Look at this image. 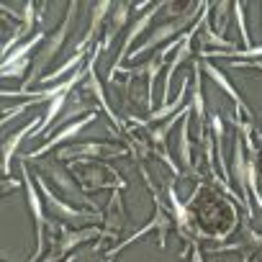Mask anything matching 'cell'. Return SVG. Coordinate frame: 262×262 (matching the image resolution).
<instances>
[{"label": "cell", "instance_id": "cell-1", "mask_svg": "<svg viewBox=\"0 0 262 262\" xmlns=\"http://www.w3.org/2000/svg\"><path fill=\"white\" fill-rule=\"evenodd\" d=\"M203 6L206 3H190L183 13H172V18H167L165 24H160L139 47H134V52H131L128 57L131 59H137V57H142V54H147V52H152V49H157L160 44H165V41H170L172 44V36H183L185 31H190L195 24V18H201V13H203Z\"/></svg>", "mask_w": 262, "mask_h": 262}, {"label": "cell", "instance_id": "cell-2", "mask_svg": "<svg viewBox=\"0 0 262 262\" xmlns=\"http://www.w3.org/2000/svg\"><path fill=\"white\" fill-rule=\"evenodd\" d=\"M34 180H36V185H39V190H41V195H44V206L54 213V221H57V224H64V226H72V229H85L88 224H93V221L98 224V221L105 219V216L98 213V211L75 208L72 203H64L62 198H57V195L49 190L44 175H34Z\"/></svg>", "mask_w": 262, "mask_h": 262}, {"label": "cell", "instance_id": "cell-3", "mask_svg": "<svg viewBox=\"0 0 262 262\" xmlns=\"http://www.w3.org/2000/svg\"><path fill=\"white\" fill-rule=\"evenodd\" d=\"M77 8H80V3H70L67 6V13H64V21H62V26L54 31V34H49L47 36V41H44V47H41V52L36 54V59H34V70H31V75L24 80V85H21V93H29V88L34 85V82H41V72L47 70V64L59 54V49H62V44L67 41V34H70V29H72V21H75V16H77Z\"/></svg>", "mask_w": 262, "mask_h": 262}, {"label": "cell", "instance_id": "cell-4", "mask_svg": "<svg viewBox=\"0 0 262 262\" xmlns=\"http://www.w3.org/2000/svg\"><path fill=\"white\" fill-rule=\"evenodd\" d=\"M36 167H39V172L41 175H49L52 178V183L72 201V206L75 203H80V206H85V208H90V211H98L100 213V208H98V203L93 201V198H88V193L85 190H80L77 188V183H75V178L62 167V162L57 160V155H52V157H47V160H36Z\"/></svg>", "mask_w": 262, "mask_h": 262}, {"label": "cell", "instance_id": "cell-5", "mask_svg": "<svg viewBox=\"0 0 262 262\" xmlns=\"http://www.w3.org/2000/svg\"><path fill=\"white\" fill-rule=\"evenodd\" d=\"M21 175H24V188H26V198H29V208H31V213H34V224H36V249H34V254H31V259L29 262H41L44 257V231H47V226H52V219H47V213H44V198L39 195V190H36V180L31 178V172H29V167H26V162H21Z\"/></svg>", "mask_w": 262, "mask_h": 262}, {"label": "cell", "instance_id": "cell-6", "mask_svg": "<svg viewBox=\"0 0 262 262\" xmlns=\"http://www.w3.org/2000/svg\"><path fill=\"white\" fill-rule=\"evenodd\" d=\"M111 157H128L126 147H116L108 142H85V144H70L59 147L57 160L59 162H98V160H111Z\"/></svg>", "mask_w": 262, "mask_h": 262}, {"label": "cell", "instance_id": "cell-7", "mask_svg": "<svg viewBox=\"0 0 262 262\" xmlns=\"http://www.w3.org/2000/svg\"><path fill=\"white\" fill-rule=\"evenodd\" d=\"M90 239L103 242V229H100V226L72 229V226L59 224V226H57V239L52 236V254H54L59 262H64L70 254H75V249H77V247H82V244H85V242H90Z\"/></svg>", "mask_w": 262, "mask_h": 262}, {"label": "cell", "instance_id": "cell-8", "mask_svg": "<svg viewBox=\"0 0 262 262\" xmlns=\"http://www.w3.org/2000/svg\"><path fill=\"white\" fill-rule=\"evenodd\" d=\"M170 3H157V6H152L149 11H144L134 24L128 26V31H126V39H123V44H121V49H118V57H116V62H113V67H111V75H108V82H116V75L123 70V59H128V54L134 52L131 47H134V41L149 29V24H152V18L162 11V8H167Z\"/></svg>", "mask_w": 262, "mask_h": 262}, {"label": "cell", "instance_id": "cell-9", "mask_svg": "<svg viewBox=\"0 0 262 262\" xmlns=\"http://www.w3.org/2000/svg\"><path fill=\"white\" fill-rule=\"evenodd\" d=\"M80 180V185L85 190H103V188H111V190H123L126 188V180L108 165L103 162H88L82 170H77L75 175Z\"/></svg>", "mask_w": 262, "mask_h": 262}, {"label": "cell", "instance_id": "cell-10", "mask_svg": "<svg viewBox=\"0 0 262 262\" xmlns=\"http://www.w3.org/2000/svg\"><path fill=\"white\" fill-rule=\"evenodd\" d=\"M98 118V111L95 113H88V116H82V118H77V121H72V123H67L57 137H52V139H47L39 149H31L26 157H24V162L26 160H31V162H36V160H41V155H47V152H52L54 147H59V144H64V142H70V139H75V137H80V131L88 126V123H93Z\"/></svg>", "mask_w": 262, "mask_h": 262}, {"label": "cell", "instance_id": "cell-11", "mask_svg": "<svg viewBox=\"0 0 262 262\" xmlns=\"http://www.w3.org/2000/svg\"><path fill=\"white\" fill-rule=\"evenodd\" d=\"M211 3H206L203 6V13H201V18H198V24L193 26V31H195V41H198V52H208V47H213V49H221V52H231V49H236L231 41H226L224 36H219L216 34V29H211Z\"/></svg>", "mask_w": 262, "mask_h": 262}, {"label": "cell", "instance_id": "cell-12", "mask_svg": "<svg viewBox=\"0 0 262 262\" xmlns=\"http://www.w3.org/2000/svg\"><path fill=\"white\" fill-rule=\"evenodd\" d=\"M247 162H249V157H244V142H242V137H236L234 139V152H231V180L239 188L242 208H247V213H252V208L247 203V198H249V180H247L249 167H247Z\"/></svg>", "mask_w": 262, "mask_h": 262}, {"label": "cell", "instance_id": "cell-13", "mask_svg": "<svg viewBox=\"0 0 262 262\" xmlns=\"http://www.w3.org/2000/svg\"><path fill=\"white\" fill-rule=\"evenodd\" d=\"M193 41H195V31L190 29V31H185V34H183L180 47H178V54H175V57L170 59V64H167L165 90H162V105H167V103H170V88H172V77H175L178 67H180V64H185V62H193V54H198V52L193 49Z\"/></svg>", "mask_w": 262, "mask_h": 262}, {"label": "cell", "instance_id": "cell-14", "mask_svg": "<svg viewBox=\"0 0 262 262\" xmlns=\"http://www.w3.org/2000/svg\"><path fill=\"white\" fill-rule=\"evenodd\" d=\"M126 221H128V213H126L121 190H111L108 211H105V219H103V239H116L123 231Z\"/></svg>", "mask_w": 262, "mask_h": 262}, {"label": "cell", "instance_id": "cell-15", "mask_svg": "<svg viewBox=\"0 0 262 262\" xmlns=\"http://www.w3.org/2000/svg\"><path fill=\"white\" fill-rule=\"evenodd\" d=\"M188 82H183L180 85V93H178V100H170L167 105H162V108H157V111H152L147 118H137V116H128V121L131 123H137V126H147V123H162V121H167V116L172 118L175 113H180L188 103Z\"/></svg>", "mask_w": 262, "mask_h": 262}, {"label": "cell", "instance_id": "cell-16", "mask_svg": "<svg viewBox=\"0 0 262 262\" xmlns=\"http://www.w3.org/2000/svg\"><path fill=\"white\" fill-rule=\"evenodd\" d=\"M203 62L193 59V75H190V108L198 116V128H203L206 118V103H203Z\"/></svg>", "mask_w": 262, "mask_h": 262}, {"label": "cell", "instance_id": "cell-17", "mask_svg": "<svg viewBox=\"0 0 262 262\" xmlns=\"http://www.w3.org/2000/svg\"><path fill=\"white\" fill-rule=\"evenodd\" d=\"M134 8L131 3H113V13H111V18H108V29H105V34H103V41H100V49L103 52H108L111 49V44H113V39H116V34H121V29L126 26V21H128V11Z\"/></svg>", "mask_w": 262, "mask_h": 262}, {"label": "cell", "instance_id": "cell-18", "mask_svg": "<svg viewBox=\"0 0 262 262\" xmlns=\"http://www.w3.org/2000/svg\"><path fill=\"white\" fill-rule=\"evenodd\" d=\"M201 62H203V72H206V75H208V77H211V80H213V82H216V85H219V88H221V90H224V93H226V95L234 100V105H236V108H242V113H244L247 118H252V111L247 108V103L242 100V95L234 90V85L226 80V75H224L216 64H211L208 59H201Z\"/></svg>", "mask_w": 262, "mask_h": 262}, {"label": "cell", "instance_id": "cell-19", "mask_svg": "<svg viewBox=\"0 0 262 262\" xmlns=\"http://www.w3.org/2000/svg\"><path fill=\"white\" fill-rule=\"evenodd\" d=\"M162 64H165V57H160V52H157V57H152L147 64L128 70V80L142 77V75L147 77V103H149V105L155 103V82H157V72L162 70Z\"/></svg>", "mask_w": 262, "mask_h": 262}, {"label": "cell", "instance_id": "cell-20", "mask_svg": "<svg viewBox=\"0 0 262 262\" xmlns=\"http://www.w3.org/2000/svg\"><path fill=\"white\" fill-rule=\"evenodd\" d=\"M190 113L193 108L188 105V113L180 123V134H178V157H180V165L185 167V175H195V165H193V155H190V137H188V128H190Z\"/></svg>", "mask_w": 262, "mask_h": 262}, {"label": "cell", "instance_id": "cell-21", "mask_svg": "<svg viewBox=\"0 0 262 262\" xmlns=\"http://www.w3.org/2000/svg\"><path fill=\"white\" fill-rule=\"evenodd\" d=\"M39 123L41 121H31V123H26L21 131H16V134H11V137H6L3 139V172H6V178H8V172H11V162H13V155H16V149H18V144L26 139V134H31V131H36L39 128Z\"/></svg>", "mask_w": 262, "mask_h": 262}, {"label": "cell", "instance_id": "cell-22", "mask_svg": "<svg viewBox=\"0 0 262 262\" xmlns=\"http://www.w3.org/2000/svg\"><path fill=\"white\" fill-rule=\"evenodd\" d=\"M111 11H113V3H108V0H103V3L93 6V21H90V29H88V34H85L82 41H88V44L95 47V41H98V36H100V29H103L105 18H111Z\"/></svg>", "mask_w": 262, "mask_h": 262}, {"label": "cell", "instance_id": "cell-23", "mask_svg": "<svg viewBox=\"0 0 262 262\" xmlns=\"http://www.w3.org/2000/svg\"><path fill=\"white\" fill-rule=\"evenodd\" d=\"M47 36H49V34H44V31H36L34 36H29L21 47H16L8 57H3V70H6V67H11V64H16V62H21V59H29V52H31L36 44L47 41Z\"/></svg>", "mask_w": 262, "mask_h": 262}, {"label": "cell", "instance_id": "cell-24", "mask_svg": "<svg viewBox=\"0 0 262 262\" xmlns=\"http://www.w3.org/2000/svg\"><path fill=\"white\" fill-rule=\"evenodd\" d=\"M229 8H231L229 3H213V6H211L213 21H216V34H219V36L226 31V21H229V13H226V11H229Z\"/></svg>", "mask_w": 262, "mask_h": 262}, {"label": "cell", "instance_id": "cell-25", "mask_svg": "<svg viewBox=\"0 0 262 262\" xmlns=\"http://www.w3.org/2000/svg\"><path fill=\"white\" fill-rule=\"evenodd\" d=\"M231 11H234V18L239 21V31H242V39H244V49H252V41H249V34H247V24H244V3H234Z\"/></svg>", "mask_w": 262, "mask_h": 262}, {"label": "cell", "instance_id": "cell-26", "mask_svg": "<svg viewBox=\"0 0 262 262\" xmlns=\"http://www.w3.org/2000/svg\"><path fill=\"white\" fill-rule=\"evenodd\" d=\"M26 67H29V59H21V62L6 67V70H3V80H8V77H21V75L26 72Z\"/></svg>", "mask_w": 262, "mask_h": 262}, {"label": "cell", "instance_id": "cell-27", "mask_svg": "<svg viewBox=\"0 0 262 262\" xmlns=\"http://www.w3.org/2000/svg\"><path fill=\"white\" fill-rule=\"evenodd\" d=\"M229 64H231V67H236V70H247V67H249V70H259V72H262V59H252V62H239V59H231Z\"/></svg>", "mask_w": 262, "mask_h": 262}, {"label": "cell", "instance_id": "cell-28", "mask_svg": "<svg viewBox=\"0 0 262 262\" xmlns=\"http://www.w3.org/2000/svg\"><path fill=\"white\" fill-rule=\"evenodd\" d=\"M190 262H203V254H201L198 244H193V254H190Z\"/></svg>", "mask_w": 262, "mask_h": 262}, {"label": "cell", "instance_id": "cell-29", "mask_svg": "<svg viewBox=\"0 0 262 262\" xmlns=\"http://www.w3.org/2000/svg\"><path fill=\"white\" fill-rule=\"evenodd\" d=\"M11 188H13V190H16V188H18V183H16V180H3V190H6V193H8V190H11Z\"/></svg>", "mask_w": 262, "mask_h": 262}, {"label": "cell", "instance_id": "cell-30", "mask_svg": "<svg viewBox=\"0 0 262 262\" xmlns=\"http://www.w3.org/2000/svg\"><path fill=\"white\" fill-rule=\"evenodd\" d=\"M77 259H80V254H70V257H67L64 262H77Z\"/></svg>", "mask_w": 262, "mask_h": 262}, {"label": "cell", "instance_id": "cell-31", "mask_svg": "<svg viewBox=\"0 0 262 262\" xmlns=\"http://www.w3.org/2000/svg\"><path fill=\"white\" fill-rule=\"evenodd\" d=\"M103 262H113V259H108V257H105V259H103Z\"/></svg>", "mask_w": 262, "mask_h": 262}, {"label": "cell", "instance_id": "cell-32", "mask_svg": "<svg viewBox=\"0 0 262 262\" xmlns=\"http://www.w3.org/2000/svg\"><path fill=\"white\" fill-rule=\"evenodd\" d=\"M259 188H262V185H259Z\"/></svg>", "mask_w": 262, "mask_h": 262}]
</instances>
